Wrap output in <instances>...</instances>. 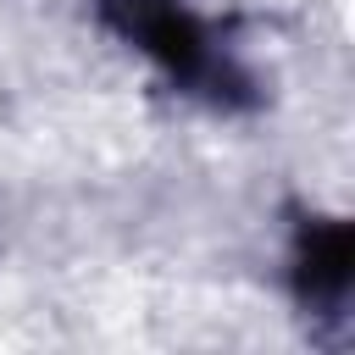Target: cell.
Here are the masks:
<instances>
[{
  "label": "cell",
  "instance_id": "1",
  "mask_svg": "<svg viewBox=\"0 0 355 355\" xmlns=\"http://www.w3.org/2000/svg\"><path fill=\"white\" fill-rule=\"evenodd\" d=\"M349 266H355V239L344 222H316L300 233V255H294V277H300V294L316 300V305H333L344 300L349 288Z\"/></svg>",
  "mask_w": 355,
  "mask_h": 355
},
{
  "label": "cell",
  "instance_id": "2",
  "mask_svg": "<svg viewBox=\"0 0 355 355\" xmlns=\"http://www.w3.org/2000/svg\"><path fill=\"white\" fill-rule=\"evenodd\" d=\"M183 0H105V22L122 33V39H133L139 28H150L155 17H166V11H178Z\"/></svg>",
  "mask_w": 355,
  "mask_h": 355
}]
</instances>
